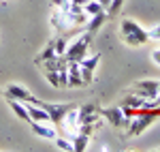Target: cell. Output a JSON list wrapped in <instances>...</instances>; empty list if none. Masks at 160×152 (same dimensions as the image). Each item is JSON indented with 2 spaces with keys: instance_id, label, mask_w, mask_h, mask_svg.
<instances>
[{
  "instance_id": "6da1fadb",
  "label": "cell",
  "mask_w": 160,
  "mask_h": 152,
  "mask_svg": "<svg viewBox=\"0 0 160 152\" xmlns=\"http://www.w3.org/2000/svg\"><path fill=\"white\" fill-rule=\"evenodd\" d=\"M122 39L126 45H132V47H137V45H143V43H148V30H143L141 26L137 24V22H132V19H122Z\"/></svg>"
},
{
  "instance_id": "7a4b0ae2",
  "label": "cell",
  "mask_w": 160,
  "mask_h": 152,
  "mask_svg": "<svg viewBox=\"0 0 160 152\" xmlns=\"http://www.w3.org/2000/svg\"><path fill=\"white\" fill-rule=\"evenodd\" d=\"M158 116H160V109H145L141 116H135V118L128 122V127H126V135H128V137L141 135V133H143Z\"/></svg>"
},
{
  "instance_id": "3957f363",
  "label": "cell",
  "mask_w": 160,
  "mask_h": 152,
  "mask_svg": "<svg viewBox=\"0 0 160 152\" xmlns=\"http://www.w3.org/2000/svg\"><path fill=\"white\" fill-rule=\"evenodd\" d=\"M90 41H92V32H86V34H79L75 39V43H71L66 51H64V58L68 62H79L88 56V47H90Z\"/></svg>"
},
{
  "instance_id": "277c9868",
  "label": "cell",
  "mask_w": 160,
  "mask_h": 152,
  "mask_svg": "<svg viewBox=\"0 0 160 152\" xmlns=\"http://www.w3.org/2000/svg\"><path fill=\"white\" fill-rule=\"evenodd\" d=\"M4 97H7V99H15V101H22V103H34V105L41 103L30 90L22 88V86H17V84H9V86L4 88Z\"/></svg>"
},
{
  "instance_id": "5b68a950",
  "label": "cell",
  "mask_w": 160,
  "mask_h": 152,
  "mask_svg": "<svg viewBox=\"0 0 160 152\" xmlns=\"http://www.w3.org/2000/svg\"><path fill=\"white\" fill-rule=\"evenodd\" d=\"M98 112L109 124H113V127H128V122H130V120L124 116L122 107H102V109L98 107Z\"/></svg>"
},
{
  "instance_id": "8992f818",
  "label": "cell",
  "mask_w": 160,
  "mask_h": 152,
  "mask_svg": "<svg viewBox=\"0 0 160 152\" xmlns=\"http://www.w3.org/2000/svg\"><path fill=\"white\" fill-rule=\"evenodd\" d=\"M98 62H100V56H98V54H94V56H90V58H83V60H79V71H81L83 86L94 81V69L98 66Z\"/></svg>"
},
{
  "instance_id": "52a82bcc",
  "label": "cell",
  "mask_w": 160,
  "mask_h": 152,
  "mask_svg": "<svg viewBox=\"0 0 160 152\" xmlns=\"http://www.w3.org/2000/svg\"><path fill=\"white\" fill-rule=\"evenodd\" d=\"M38 105H43L45 109H47V114H49V122L53 124V127H58L62 122V118H64V114L73 107V105H58V103H38Z\"/></svg>"
},
{
  "instance_id": "ba28073f",
  "label": "cell",
  "mask_w": 160,
  "mask_h": 152,
  "mask_svg": "<svg viewBox=\"0 0 160 152\" xmlns=\"http://www.w3.org/2000/svg\"><path fill=\"white\" fill-rule=\"evenodd\" d=\"M158 86H160V81L143 79V81H137V84H135V92H137V94H141L143 99H156V94H158Z\"/></svg>"
},
{
  "instance_id": "9c48e42d",
  "label": "cell",
  "mask_w": 160,
  "mask_h": 152,
  "mask_svg": "<svg viewBox=\"0 0 160 152\" xmlns=\"http://www.w3.org/2000/svg\"><path fill=\"white\" fill-rule=\"evenodd\" d=\"M30 127L37 133L38 137H45V139H56L58 137V128L53 127L51 122H37V120H30Z\"/></svg>"
},
{
  "instance_id": "30bf717a",
  "label": "cell",
  "mask_w": 160,
  "mask_h": 152,
  "mask_svg": "<svg viewBox=\"0 0 160 152\" xmlns=\"http://www.w3.org/2000/svg\"><path fill=\"white\" fill-rule=\"evenodd\" d=\"M79 86H83L79 62H68V88H79Z\"/></svg>"
},
{
  "instance_id": "8fae6325",
  "label": "cell",
  "mask_w": 160,
  "mask_h": 152,
  "mask_svg": "<svg viewBox=\"0 0 160 152\" xmlns=\"http://www.w3.org/2000/svg\"><path fill=\"white\" fill-rule=\"evenodd\" d=\"M41 64H45V71H64V69H68V60L64 58V54L62 56L56 54L53 58H49V60H45Z\"/></svg>"
},
{
  "instance_id": "7c38bea8",
  "label": "cell",
  "mask_w": 160,
  "mask_h": 152,
  "mask_svg": "<svg viewBox=\"0 0 160 152\" xmlns=\"http://www.w3.org/2000/svg\"><path fill=\"white\" fill-rule=\"evenodd\" d=\"M105 19H107V11H100V13H96V15H90L88 22H86L88 32H96V30H100V26L105 24Z\"/></svg>"
},
{
  "instance_id": "4fadbf2b",
  "label": "cell",
  "mask_w": 160,
  "mask_h": 152,
  "mask_svg": "<svg viewBox=\"0 0 160 152\" xmlns=\"http://www.w3.org/2000/svg\"><path fill=\"white\" fill-rule=\"evenodd\" d=\"M9 107L13 109V114L22 120H28L30 122V114H28V107H26L22 101H15V99H9Z\"/></svg>"
},
{
  "instance_id": "5bb4252c",
  "label": "cell",
  "mask_w": 160,
  "mask_h": 152,
  "mask_svg": "<svg viewBox=\"0 0 160 152\" xmlns=\"http://www.w3.org/2000/svg\"><path fill=\"white\" fill-rule=\"evenodd\" d=\"M73 152H83L88 150V141H90V135H83V133H77L73 139Z\"/></svg>"
},
{
  "instance_id": "9a60e30c",
  "label": "cell",
  "mask_w": 160,
  "mask_h": 152,
  "mask_svg": "<svg viewBox=\"0 0 160 152\" xmlns=\"http://www.w3.org/2000/svg\"><path fill=\"white\" fill-rule=\"evenodd\" d=\"M143 97L141 94H137V92H132V94H128L126 99L122 101V105L124 107H132V109H141V105H143Z\"/></svg>"
},
{
  "instance_id": "2e32d148",
  "label": "cell",
  "mask_w": 160,
  "mask_h": 152,
  "mask_svg": "<svg viewBox=\"0 0 160 152\" xmlns=\"http://www.w3.org/2000/svg\"><path fill=\"white\" fill-rule=\"evenodd\" d=\"M53 56H56V45H53V39H51L49 43H47V47L37 56V60H34V62L41 64V62H45V60H49V58H53Z\"/></svg>"
},
{
  "instance_id": "e0dca14e",
  "label": "cell",
  "mask_w": 160,
  "mask_h": 152,
  "mask_svg": "<svg viewBox=\"0 0 160 152\" xmlns=\"http://www.w3.org/2000/svg\"><path fill=\"white\" fill-rule=\"evenodd\" d=\"M100 11H105V9H102V4H100L98 0H88L86 4H83V13H86L88 17H90V15H96V13H100Z\"/></svg>"
},
{
  "instance_id": "ac0fdd59",
  "label": "cell",
  "mask_w": 160,
  "mask_h": 152,
  "mask_svg": "<svg viewBox=\"0 0 160 152\" xmlns=\"http://www.w3.org/2000/svg\"><path fill=\"white\" fill-rule=\"evenodd\" d=\"M56 148L58 150H66V152H73V141L66 139V137H56Z\"/></svg>"
},
{
  "instance_id": "d6986e66",
  "label": "cell",
  "mask_w": 160,
  "mask_h": 152,
  "mask_svg": "<svg viewBox=\"0 0 160 152\" xmlns=\"http://www.w3.org/2000/svg\"><path fill=\"white\" fill-rule=\"evenodd\" d=\"M122 4H124V0H111L109 9H107V17H113V15H118V13L122 11Z\"/></svg>"
},
{
  "instance_id": "ffe728a7",
  "label": "cell",
  "mask_w": 160,
  "mask_h": 152,
  "mask_svg": "<svg viewBox=\"0 0 160 152\" xmlns=\"http://www.w3.org/2000/svg\"><path fill=\"white\" fill-rule=\"evenodd\" d=\"M45 79L49 81L53 88H60V77H58V71H45Z\"/></svg>"
},
{
  "instance_id": "44dd1931",
  "label": "cell",
  "mask_w": 160,
  "mask_h": 152,
  "mask_svg": "<svg viewBox=\"0 0 160 152\" xmlns=\"http://www.w3.org/2000/svg\"><path fill=\"white\" fill-rule=\"evenodd\" d=\"M148 39L149 41H160V24L152 26V28L148 30Z\"/></svg>"
},
{
  "instance_id": "7402d4cb",
  "label": "cell",
  "mask_w": 160,
  "mask_h": 152,
  "mask_svg": "<svg viewBox=\"0 0 160 152\" xmlns=\"http://www.w3.org/2000/svg\"><path fill=\"white\" fill-rule=\"evenodd\" d=\"M152 60H154V62L160 66V47H158V50H154V54H152Z\"/></svg>"
},
{
  "instance_id": "603a6c76",
  "label": "cell",
  "mask_w": 160,
  "mask_h": 152,
  "mask_svg": "<svg viewBox=\"0 0 160 152\" xmlns=\"http://www.w3.org/2000/svg\"><path fill=\"white\" fill-rule=\"evenodd\" d=\"M156 103L160 105V86H158V94H156Z\"/></svg>"
},
{
  "instance_id": "cb8c5ba5",
  "label": "cell",
  "mask_w": 160,
  "mask_h": 152,
  "mask_svg": "<svg viewBox=\"0 0 160 152\" xmlns=\"http://www.w3.org/2000/svg\"><path fill=\"white\" fill-rule=\"evenodd\" d=\"M0 94H4V90H0Z\"/></svg>"
},
{
  "instance_id": "d4e9b609",
  "label": "cell",
  "mask_w": 160,
  "mask_h": 152,
  "mask_svg": "<svg viewBox=\"0 0 160 152\" xmlns=\"http://www.w3.org/2000/svg\"><path fill=\"white\" fill-rule=\"evenodd\" d=\"M158 150H160V148H158Z\"/></svg>"
}]
</instances>
